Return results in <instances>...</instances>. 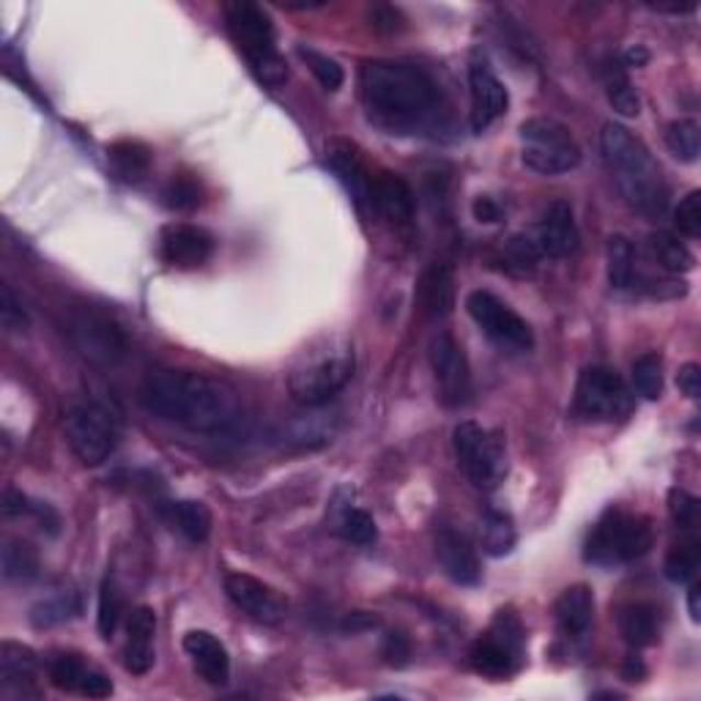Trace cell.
Returning a JSON list of instances; mask_svg holds the SVG:
<instances>
[{"mask_svg": "<svg viewBox=\"0 0 701 701\" xmlns=\"http://www.w3.org/2000/svg\"><path fill=\"white\" fill-rule=\"evenodd\" d=\"M110 165L124 181H140L151 170V148L140 140H118L108 148Z\"/></svg>", "mask_w": 701, "mask_h": 701, "instance_id": "cell-31", "label": "cell"}, {"mask_svg": "<svg viewBox=\"0 0 701 701\" xmlns=\"http://www.w3.org/2000/svg\"><path fill=\"white\" fill-rule=\"evenodd\" d=\"M436 559H439L441 570L446 578H452L461 587H477L483 581V567H479L477 549L472 540L457 529H439L436 532Z\"/></svg>", "mask_w": 701, "mask_h": 701, "instance_id": "cell-18", "label": "cell"}, {"mask_svg": "<svg viewBox=\"0 0 701 701\" xmlns=\"http://www.w3.org/2000/svg\"><path fill=\"white\" fill-rule=\"evenodd\" d=\"M75 335L88 357L93 359L113 362V359H118L121 353H124V335H121L108 318L82 316L80 321L75 324Z\"/></svg>", "mask_w": 701, "mask_h": 701, "instance_id": "cell-27", "label": "cell"}, {"mask_svg": "<svg viewBox=\"0 0 701 701\" xmlns=\"http://www.w3.org/2000/svg\"><path fill=\"white\" fill-rule=\"evenodd\" d=\"M36 653L16 642H3L0 647V693L3 697H36L33 677H36Z\"/></svg>", "mask_w": 701, "mask_h": 701, "instance_id": "cell-25", "label": "cell"}, {"mask_svg": "<svg viewBox=\"0 0 701 701\" xmlns=\"http://www.w3.org/2000/svg\"><path fill=\"white\" fill-rule=\"evenodd\" d=\"M527 234L540 258H567L578 250V241H581L576 214L567 201L549 203L534 228Z\"/></svg>", "mask_w": 701, "mask_h": 701, "instance_id": "cell-15", "label": "cell"}, {"mask_svg": "<svg viewBox=\"0 0 701 701\" xmlns=\"http://www.w3.org/2000/svg\"><path fill=\"white\" fill-rule=\"evenodd\" d=\"M617 625H620L622 638L636 649L649 647L658 638V614L647 603L622 606L620 614H617Z\"/></svg>", "mask_w": 701, "mask_h": 701, "instance_id": "cell-28", "label": "cell"}, {"mask_svg": "<svg viewBox=\"0 0 701 701\" xmlns=\"http://www.w3.org/2000/svg\"><path fill=\"white\" fill-rule=\"evenodd\" d=\"M666 146L680 162H697L701 154V132L693 118H680L666 129Z\"/></svg>", "mask_w": 701, "mask_h": 701, "instance_id": "cell-36", "label": "cell"}, {"mask_svg": "<svg viewBox=\"0 0 701 701\" xmlns=\"http://www.w3.org/2000/svg\"><path fill=\"white\" fill-rule=\"evenodd\" d=\"M430 370H433L436 392H439L441 406L463 408L472 403L474 381L468 359L463 353L461 343L450 332H439L430 340Z\"/></svg>", "mask_w": 701, "mask_h": 701, "instance_id": "cell-12", "label": "cell"}, {"mask_svg": "<svg viewBox=\"0 0 701 701\" xmlns=\"http://www.w3.org/2000/svg\"><path fill=\"white\" fill-rule=\"evenodd\" d=\"M408 655H411V644L403 633H389L384 638V658L386 664L395 666V669H403L408 664Z\"/></svg>", "mask_w": 701, "mask_h": 701, "instance_id": "cell-48", "label": "cell"}, {"mask_svg": "<svg viewBox=\"0 0 701 701\" xmlns=\"http://www.w3.org/2000/svg\"><path fill=\"white\" fill-rule=\"evenodd\" d=\"M299 58L310 66V71L318 77V82H321L327 91H338V88L343 86L346 80L343 66H340L335 58H329V55L318 53V49L313 47H305V44L299 47Z\"/></svg>", "mask_w": 701, "mask_h": 701, "instance_id": "cell-42", "label": "cell"}, {"mask_svg": "<svg viewBox=\"0 0 701 701\" xmlns=\"http://www.w3.org/2000/svg\"><path fill=\"white\" fill-rule=\"evenodd\" d=\"M516 523L507 512L485 510L479 518V545L488 556H507L516 549Z\"/></svg>", "mask_w": 701, "mask_h": 701, "instance_id": "cell-30", "label": "cell"}, {"mask_svg": "<svg viewBox=\"0 0 701 701\" xmlns=\"http://www.w3.org/2000/svg\"><path fill=\"white\" fill-rule=\"evenodd\" d=\"M468 658H472L474 671L485 677L501 680V677L516 675L523 660V627L518 617L512 611H499L490 631L472 644Z\"/></svg>", "mask_w": 701, "mask_h": 701, "instance_id": "cell-11", "label": "cell"}, {"mask_svg": "<svg viewBox=\"0 0 701 701\" xmlns=\"http://www.w3.org/2000/svg\"><path fill=\"white\" fill-rule=\"evenodd\" d=\"M184 653L190 655L195 671L208 686H225L230 680V655L214 633L190 631L184 636Z\"/></svg>", "mask_w": 701, "mask_h": 701, "instance_id": "cell-23", "label": "cell"}, {"mask_svg": "<svg viewBox=\"0 0 701 701\" xmlns=\"http://www.w3.org/2000/svg\"><path fill=\"white\" fill-rule=\"evenodd\" d=\"M170 521H173V527L179 529L186 540H192V543H206L214 527L212 510H208L203 501L195 499H184L170 505Z\"/></svg>", "mask_w": 701, "mask_h": 701, "instance_id": "cell-32", "label": "cell"}, {"mask_svg": "<svg viewBox=\"0 0 701 701\" xmlns=\"http://www.w3.org/2000/svg\"><path fill=\"white\" fill-rule=\"evenodd\" d=\"M159 252H162V261L168 263V267L197 269L212 258L214 239L208 230L197 228V225L176 223L162 230Z\"/></svg>", "mask_w": 701, "mask_h": 701, "instance_id": "cell-20", "label": "cell"}, {"mask_svg": "<svg viewBox=\"0 0 701 701\" xmlns=\"http://www.w3.org/2000/svg\"><path fill=\"white\" fill-rule=\"evenodd\" d=\"M701 589L699 584H691V589H688V611H691V620L693 622H701Z\"/></svg>", "mask_w": 701, "mask_h": 701, "instance_id": "cell-53", "label": "cell"}, {"mask_svg": "<svg viewBox=\"0 0 701 701\" xmlns=\"http://www.w3.org/2000/svg\"><path fill=\"white\" fill-rule=\"evenodd\" d=\"M603 80H606V97H609L611 108H614L620 115H625V118H636V115L642 113V99H638L636 88H633L622 60L617 58L606 60Z\"/></svg>", "mask_w": 701, "mask_h": 701, "instance_id": "cell-29", "label": "cell"}, {"mask_svg": "<svg viewBox=\"0 0 701 701\" xmlns=\"http://www.w3.org/2000/svg\"><path fill=\"white\" fill-rule=\"evenodd\" d=\"M225 22H228L230 38L250 60L258 80L267 82L269 88L283 86L289 80V66L274 42V25L267 11L250 0H236L225 5Z\"/></svg>", "mask_w": 701, "mask_h": 701, "instance_id": "cell-5", "label": "cell"}, {"mask_svg": "<svg viewBox=\"0 0 701 701\" xmlns=\"http://www.w3.org/2000/svg\"><path fill=\"white\" fill-rule=\"evenodd\" d=\"M452 444H455L457 461H461L463 472H466L468 483H472L474 488H499L501 479H505L507 474L505 436L466 419V422L457 425L455 433H452Z\"/></svg>", "mask_w": 701, "mask_h": 701, "instance_id": "cell-9", "label": "cell"}, {"mask_svg": "<svg viewBox=\"0 0 701 701\" xmlns=\"http://www.w3.org/2000/svg\"><path fill=\"white\" fill-rule=\"evenodd\" d=\"M38 573V559L31 545L20 540H5L3 545V578L5 581H31Z\"/></svg>", "mask_w": 701, "mask_h": 701, "instance_id": "cell-37", "label": "cell"}, {"mask_svg": "<svg viewBox=\"0 0 701 701\" xmlns=\"http://www.w3.org/2000/svg\"><path fill=\"white\" fill-rule=\"evenodd\" d=\"M472 212L477 223H499L501 219V206L488 195H479L477 201L472 203Z\"/></svg>", "mask_w": 701, "mask_h": 701, "instance_id": "cell-51", "label": "cell"}, {"mask_svg": "<svg viewBox=\"0 0 701 701\" xmlns=\"http://www.w3.org/2000/svg\"><path fill=\"white\" fill-rule=\"evenodd\" d=\"M625 677H644V666L638 664L636 658H627V669H625Z\"/></svg>", "mask_w": 701, "mask_h": 701, "instance_id": "cell-55", "label": "cell"}, {"mask_svg": "<svg viewBox=\"0 0 701 701\" xmlns=\"http://www.w3.org/2000/svg\"><path fill=\"white\" fill-rule=\"evenodd\" d=\"M340 534L357 545H370L378 538V529H375L373 516H370L368 510L351 507V510H346L343 518H340Z\"/></svg>", "mask_w": 701, "mask_h": 701, "instance_id": "cell-44", "label": "cell"}, {"mask_svg": "<svg viewBox=\"0 0 701 701\" xmlns=\"http://www.w3.org/2000/svg\"><path fill=\"white\" fill-rule=\"evenodd\" d=\"M600 151L606 168L620 190L622 201L647 219H660L669 212V184L658 159L622 124H606L600 132Z\"/></svg>", "mask_w": 701, "mask_h": 701, "instance_id": "cell-3", "label": "cell"}, {"mask_svg": "<svg viewBox=\"0 0 701 701\" xmlns=\"http://www.w3.org/2000/svg\"><path fill=\"white\" fill-rule=\"evenodd\" d=\"M669 512L671 518H675L677 527L682 529L699 527V499L693 494H688L686 488L669 490Z\"/></svg>", "mask_w": 701, "mask_h": 701, "instance_id": "cell-45", "label": "cell"}, {"mask_svg": "<svg viewBox=\"0 0 701 701\" xmlns=\"http://www.w3.org/2000/svg\"><path fill=\"white\" fill-rule=\"evenodd\" d=\"M633 386L644 400H658L664 395V359L649 351L633 362Z\"/></svg>", "mask_w": 701, "mask_h": 701, "instance_id": "cell-35", "label": "cell"}, {"mask_svg": "<svg viewBox=\"0 0 701 701\" xmlns=\"http://www.w3.org/2000/svg\"><path fill=\"white\" fill-rule=\"evenodd\" d=\"M327 165L332 168V173L338 176L340 184L349 190L353 206L362 214H373L375 203H373V179L370 168L364 165L362 154L353 143L343 140V137H335V140L327 143Z\"/></svg>", "mask_w": 701, "mask_h": 701, "instance_id": "cell-16", "label": "cell"}, {"mask_svg": "<svg viewBox=\"0 0 701 701\" xmlns=\"http://www.w3.org/2000/svg\"><path fill=\"white\" fill-rule=\"evenodd\" d=\"M466 310L472 321L483 329L485 338L501 351L523 353L534 349V332L527 324V318L518 316L507 302L494 296L490 291H472L466 296Z\"/></svg>", "mask_w": 701, "mask_h": 701, "instance_id": "cell-10", "label": "cell"}, {"mask_svg": "<svg viewBox=\"0 0 701 701\" xmlns=\"http://www.w3.org/2000/svg\"><path fill=\"white\" fill-rule=\"evenodd\" d=\"M701 565L699 540H688V543L675 545L666 556V578L675 584H688L697 578Z\"/></svg>", "mask_w": 701, "mask_h": 701, "instance_id": "cell-40", "label": "cell"}, {"mask_svg": "<svg viewBox=\"0 0 701 701\" xmlns=\"http://www.w3.org/2000/svg\"><path fill=\"white\" fill-rule=\"evenodd\" d=\"M47 675L49 682H53L58 691L66 693H80V697L88 699H108L110 693H113V682H110L102 671L91 669L80 655H53L47 664Z\"/></svg>", "mask_w": 701, "mask_h": 701, "instance_id": "cell-19", "label": "cell"}, {"mask_svg": "<svg viewBox=\"0 0 701 701\" xmlns=\"http://www.w3.org/2000/svg\"><path fill=\"white\" fill-rule=\"evenodd\" d=\"M154 633H157V614L148 606H137L126 622L124 666L132 675H148L157 660L154 655Z\"/></svg>", "mask_w": 701, "mask_h": 701, "instance_id": "cell-22", "label": "cell"}, {"mask_svg": "<svg viewBox=\"0 0 701 701\" xmlns=\"http://www.w3.org/2000/svg\"><path fill=\"white\" fill-rule=\"evenodd\" d=\"M633 400L625 381L609 368H587L576 384V411L592 422H611L631 411Z\"/></svg>", "mask_w": 701, "mask_h": 701, "instance_id": "cell-13", "label": "cell"}, {"mask_svg": "<svg viewBox=\"0 0 701 701\" xmlns=\"http://www.w3.org/2000/svg\"><path fill=\"white\" fill-rule=\"evenodd\" d=\"M468 88H472V129L483 135L496 118H501L510 104L505 82L494 75L490 64L474 55L468 64Z\"/></svg>", "mask_w": 701, "mask_h": 701, "instance_id": "cell-17", "label": "cell"}, {"mask_svg": "<svg viewBox=\"0 0 701 701\" xmlns=\"http://www.w3.org/2000/svg\"><path fill=\"white\" fill-rule=\"evenodd\" d=\"M370 20H373L375 31H381V33H395V31H400V25H403L400 11L392 9V5H378V9H373Z\"/></svg>", "mask_w": 701, "mask_h": 701, "instance_id": "cell-50", "label": "cell"}, {"mask_svg": "<svg viewBox=\"0 0 701 701\" xmlns=\"http://www.w3.org/2000/svg\"><path fill=\"white\" fill-rule=\"evenodd\" d=\"M606 261H609V283L620 291L631 289L636 256H633V245L625 236H611L609 247H606Z\"/></svg>", "mask_w": 701, "mask_h": 701, "instance_id": "cell-34", "label": "cell"}, {"mask_svg": "<svg viewBox=\"0 0 701 701\" xmlns=\"http://www.w3.org/2000/svg\"><path fill=\"white\" fill-rule=\"evenodd\" d=\"M417 307L428 321L446 318L455 307V272L450 263H430L417 280Z\"/></svg>", "mask_w": 701, "mask_h": 701, "instance_id": "cell-21", "label": "cell"}, {"mask_svg": "<svg viewBox=\"0 0 701 701\" xmlns=\"http://www.w3.org/2000/svg\"><path fill=\"white\" fill-rule=\"evenodd\" d=\"M649 60V53L644 47H633L625 53V64L622 66H644Z\"/></svg>", "mask_w": 701, "mask_h": 701, "instance_id": "cell-54", "label": "cell"}, {"mask_svg": "<svg viewBox=\"0 0 701 701\" xmlns=\"http://www.w3.org/2000/svg\"><path fill=\"white\" fill-rule=\"evenodd\" d=\"M677 228L686 234L688 239H699L701 236V192L693 190L691 195L682 197L677 206Z\"/></svg>", "mask_w": 701, "mask_h": 701, "instance_id": "cell-46", "label": "cell"}, {"mask_svg": "<svg viewBox=\"0 0 701 701\" xmlns=\"http://www.w3.org/2000/svg\"><path fill=\"white\" fill-rule=\"evenodd\" d=\"M140 400L151 414L195 433H214L239 417L234 386L192 370H154L143 381Z\"/></svg>", "mask_w": 701, "mask_h": 701, "instance_id": "cell-1", "label": "cell"}, {"mask_svg": "<svg viewBox=\"0 0 701 701\" xmlns=\"http://www.w3.org/2000/svg\"><path fill=\"white\" fill-rule=\"evenodd\" d=\"M225 595L230 603L261 625H280L289 617V600L261 578L247 573H230L225 578Z\"/></svg>", "mask_w": 701, "mask_h": 701, "instance_id": "cell-14", "label": "cell"}, {"mask_svg": "<svg viewBox=\"0 0 701 701\" xmlns=\"http://www.w3.org/2000/svg\"><path fill=\"white\" fill-rule=\"evenodd\" d=\"M80 611V603H77L75 592H58L53 598L42 600L31 609V622L36 627H53L60 625V622L71 620V617Z\"/></svg>", "mask_w": 701, "mask_h": 701, "instance_id": "cell-38", "label": "cell"}, {"mask_svg": "<svg viewBox=\"0 0 701 701\" xmlns=\"http://www.w3.org/2000/svg\"><path fill=\"white\" fill-rule=\"evenodd\" d=\"M521 159L534 173L562 176L581 165V146L565 124L540 115L521 124Z\"/></svg>", "mask_w": 701, "mask_h": 701, "instance_id": "cell-7", "label": "cell"}, {"mask_svg": "<svg viewBox=\"0 0 701 701\" xmlns=\"http://www.w3.org/2000/svg\"><path fill=\"white\" fill-rule=\"evenodd\" d=\"M353 368H357V357H353V346L346 335L318 340L291 368V397L302 408L324 406L349 384Z\"/></svg>", "mask_w": 701, "mask_h": 701, "instance_id": "cell-4", "label": "cell"}, {"mask_svg": "<svg viewBox=\"0 0 701 701\" xmlns=\"http://www.w3.org/2000/svg\"><path fill=\"white\" fill-rule=\"evenodd\" d=\"M501 261H505L507 272L532 274L543 258H540V252L534 250L532 239H529V234L523 230V234L510 236V241L505 245V252H501Z\"/></svg>", "mask_w": 701, "mask_h": 701, "instance_id": "cell-41", "label": "cell"}, {"mask_svg": "<svg viewBox=\"0 0 701 701\" xmlns=\"http://www.w3.org/2000/svg\"><path fill=\"white\" fill-rule=\"evenodd\" d=\"M0 324H3L9 332H20V329L27 324L25 310H22V302L16 299L14 291H11L9 285L0 289Z\"/></svg>", "mask_w": 701, "mask_h": 701, "instance_id": "cell-47", "label": "cell"}, {"mask_svg": "<svg viewBox=\"0 0 701 701\" xmlns=\"http://www.w3.org/2000/svg\"><path fill=\"white\" fill-rule=\"evenodd\" d=\"M649 247H653L655 261H658L666 272L680 274V272H691V269L697 267L693 252L688 250V247L682 245L675 234H669V230H658V234L649 236Z\"/></svg>", "mask_w": 701, "mask_h": 701, "instance_id": "cell-33", "label": "cell"}, {"mask_svg": "<svg viewBox=\"0 0 701 701\" xmlns=\"http://www.w3.org/2000/svg\"><path fill=\"white\" fill-rule=\"evenodd\" d=\"M556 625H559L562 636L567 638H584L592 627L595 620V595L587 584H576L567 587L565 592L556 598L554 603Z\"/></svg>", "mask_w": 701, "mask_h": 701, "instance_id": "cell-26", "label": "cell"}, {"mask_svg": "<svg viewBox=\"0 0 701 701\" xmlns=\"http://www.w3.org/2000/svg\"><path fill=\"white\" fill-rule=\"evenodd\" d=\"M121 614H124V598H121L118 587L113 578H104L99 587V606H97V627L102 638H113L115 627H118Z\"/></svg>", "mask_w": 701, "mask_h": 701, "instance_id": "cell-39", "label": "cell"}, {"mask_svg": "<svg viewBox=\"0 0 701 701\" xmlns=\"http://www.w3.org/2000/svg\"><path fill=\"white\" fill-rule=\"evenodd\" d=\"M359 86L368 115L392 135L417 132L439 102L433 77L400 60H368L359 71Z\"/></svg>", "mask_w": 701, "mask_h": 701, "instance_id": "cell-2", "label": "cell"}, {"mask_svg": "<svg viewBox=\"0 0 701 701\" xmlns=\"http://www.w3.org/2000/svg\"><path fill=\"white\" fill-rule=\"evenodd\" d=\"M677 386H680V392L686 397H691V400H699V395H701V368H699L697 362L682 364L680 373H677Z\"/></svg>", "mask_w": 701, "mask_h": 701, "instance_id": "cell-49", "label": "cell"}, {"mask_svg": "<svg viewBox=\"0 0 701 701\" xmlns=\"http://www.w3.org/2000/svg\"><path fill=\"white\" fill-rule=\"evenodd\" d=\"M375 212L395 228H411L414 219V192L400 176L381 170L373 179Z\"/></svg>", "mask_w": 701, "mask_h": 701, "instance_id": "cell-24", "label": "cell"}, {"mask_svg": "<svg viewBox=\"0 0 701 701\" xmlns=\"http://www.w3.org/2000/svg\"><path fill=\"white\" fill-rule=\"evenodd\" d=\"M33 505H27V496H22L20 490L9 488L3 496V512L5 516H22V512H31Z\"/></svg>", "mask_w": 701, "mask_h": 701, "instance_id": "cell-52", "label": "cell"}, {"mask_svg": "<svg viewBox=\"0 0 701 701\" xmlns=\"http://www.w3.org/2000/svg\"><path fill=\"white\" fill-rule=\"evenodd\" d=\"M64 430L71 452L86 466H99V463L108 461L121 439L118 417L113 414V408L99 400H80L69 406L64 417Z\"/></svg>", "mask_w": 701, "mask_h": 701, "instance_id": "cell-8", "label": "cell"}, {"mask_svg": "<svg viewBox=\"0 0 701 701\" xmlns=\"http://www.w3.org/2000/svg\"><path fill=\"white\" fill-rule=\"evenodd\" d=\"M165 206L176 208V212H192L201 206V184L192 176H173L162 192Z\"/></svg>", "mask_w": 701, "mask_h": 701, "instance_id": "cell-43", "label": "cell"}, {"mask_svg": "<svg viewBox=\"0 0 701 701\" xmlns=\"http://www.w3.org/2000/svg\"><path fill=\"white\" fill-rule=\"evenodd\" d=\"M653 527L644 516L625 510H609L589 532L584 559L592 565L611 567L636 562L653 549Z\"/></svg>", "mask_w": 701, "mask_h": 701, "instance_id": "cell-6", "label": "cell"}]
</instances>
